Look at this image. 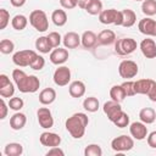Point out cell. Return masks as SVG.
Listing matches in <instances>:
<instances>
[{
    "instance_id": "1",
    "label": "cell",
    "mask_w": 156,
    "mask_h": 156,
    "mask_svg": "<svg viewBox=\"0 0 156 156\" xmlns=\"http://www.w3.org/2000/svg\"><path fill=\"white\" fill-rule=\"evenodd\" d=\"M12 78L21 93H35L40 88V80L37 76H28L20 68H15L12 71Z\"/></svg>"
},
{
    "instance_id": "2",
    "label": "cell",
    "mask_w": 156,
    "mask_h": 156,
    "mask_svg": "<svg viewBox=\"0 0 156 156\" xmlns=\"http://www.w3.org/2000/svg\"><path fill=\"white\" fill-rule=\"evenodd\" d=\"M88 123H89L88 116L83 112H77L66 119L65 126H66V129L71 134L72 138L80 139L85 134V129H87Z\"/></svg>"
},
{
    "instance_id": "3",
    "label": "cell",
    "mask_w": 156,
    "mask_h": 156,
    "mask_svg": "<svg viewBox=\"0 0 156 156\" xmlns=\"http://www.w3.org/2000/svg\"><path fill=\"white\" fill-rule=\"evenodd\" d=\"M99 21L102 24H116L122 26L123 23V13L122 11H117L116 9L102 10L99 15Z\"/></svg>"
},
{
    "instance_id": "4",
    "label": "cell",
    "mask_w": 156,
    "mask_h": 156,
    "mask_svg": "<svg viewBox=\"0 0 156 156\" xmlns=\"http://www.w3.org/2000/svg\"><path fill=\"white\" fill-rule=\"evenodd\" d=\"M29 23L38 32H45L49 28V20L43 10H33L29 15Z\"/></svg>"
},
{
    "instance_id": "5",
    "label": "cell",
    "mask_w": 156,
    "mask_h": 156,
    "mask_svg": "<svg viewBox=\"0 0 156 156\" xmlns=\"http://www.w3.org/2000/svg\"><path fill=\"white\" fill-rule=\"evenodd\" d=\"M37 55L38 54L34 50H29V49L21 50V51H17L13 54L12 62L18 67H27V66H30V63L34 61Z\"/></svg>"
},
{
    "instance_id": "6",
    "label": "cell",
    "mask_w": 156,
    "mask_h": 156,
    "mask_svg": "<svg viewBox=\"0 0 156 156\" xmlns=\"http://www.w3.org/2000/svg\"><path fill=\"white\" fill-rule=\"evenodd\" d=\"M136 46L138 44L133 38H122L115 41V51L121 56H126L134 52Z\"/></svg>"
},
{
    "instance_id": "7",
    "label": "cell",
    "mask_w": 156,
    "mask_h": 156,
    "mask_svg": "<svg viewBox=\"0 0 156 156\" xmlns=\"http://www.w3.org/2000/svg\"><path fill=\"white\" fill-rule=\"evenodd\" d=\"M134 146V140L132 136L128 135H119L111 141V147L116 152H126L132 150Z\"/></svg>"
},
{
    "instance_id": "8",
    "label": "cell",
    "mask_w": 156,
    "mask_h": 156,
    "mask_svg": "<svg viewBox=\"0 0 156 156\" xmlns=\"http://www.w3.org/2000/svg\"><path fill=\"white\" fill-rule=\"evenodd\" d=\"M138 71H139V67H138L136 62H134L132 60H123L118 66L119 76L126 79L134 78L138 74Z\"/></svg>"
},
{
    "instance_id": "9",
    "label": "cell",
    "mask_w": 156,
    "mask_h": 156,
    "mask_svg": "<svg viewBox=\"0 0 156 156\" xmlns=\"http://www.w3.org/2000/svg\"><path fill=\"white\" fill-rule=\"evenodd\" d=\"M119 104H121V102H117V101H113V100H110V101H107V102L104 104V107H102L104 113L107 116V118H108L112 123H113V122L122 115V112H123V110H122V107H121Z\"/></svg>"
},
{
    "instance_id": "10",
    "label": "cell",
    "mask_w": 156,
    "mask_h": 156,
    "mask_svg": "<svg viewBox=\"0 0 156 156\" xmlns=\"http://www.w3.org/2000/svg\"><path fill=\"white\" fill-rule=\"evenodd\" d=\"M54 83L58 87H65L71 80V69L67 66H60L54 72Z\"/></svg>"
},
{
    "instance_id": "11",
    "label": "cell",
    "mask_w": 156,
    "mask_h": 156,
    "mask_svg": "<svg viewBox=\"0 0 156 156\" xmlns=\"http://www.w3.org/2000/svg\"><path fill=\"white\" fill-rule=\"evenodd\" d=\"M37 117H38V122L41 128L50 129L54 126V117H52L51 111L48 107H39L37 111Z\"/></svg>"
},
{
    "instance_id": "12",
    "label": "cell",
    "mask_w": 156,
    "mask_h": 156,
    "mask_svg": "<svg viewBox=\"0 0 156 156\" xmlns=\"http://www.w3.org/2000/svg\"><path fill=\"white\" fill-rule=\"evenodd\" d=\"M138 28H139L140 33H143L145 35L156 37V21L150 17H145V18L140 20L138 23Z\"/></svg>"
},
{
    "instance_id": "13",
    "label": "cell",
    "mask_w": 156,
    "mask_h": 156,
    "mask_svg": "<svg viewBox=\"0 0 156 156\" xmlns=\"http://www.w3.org/2000/svg\"><path fill=\"white\" fill-rule=\"evenodd\" d=\"M15 94V85L10 82L6 74H0V95L1 98H12Z\"/></svg>"
},
{
    "instance_id": "14",
    "label": "cell",
    "mask_w": 156,
    "mask_h": 156,
    "mask_svg": "<svg viewBox=\"0 0 156 156\" xmlns=\"http://www.w3.org/2000/svg\"><path fill=\"white\" fill-rule=\"evenodd\" d=\"M40 144L48 147H54V146H60L61 144V136L56 133L52 132H44L39 136Z\"/></svg>"
},
{
    "instance_id": "15",
    "label": "cell",
    "mask_w": 156,
    "mask_h": 156,
    "mask_svg": "<svg viewBox=\"0 0 156 156\" xmlns=\"http://www.w3.org/2000/svg\"><path fill=\"white\" fill-rule=\"evenodd\" d=\"M129 132H130V135L136 140H143L147 136V127L141 121L133 122L129 127Z\"/></svg>"
},
{
    "instance_id": "16",
    "label": "cell",
    "mask_w": 156,
    "mask_h": 156,
    "mask_svg": "<svg viewBox=\"0 0 156 156\" xmlns=\"http://www.w3.org/2000/svg\"><path fill=\"white\" fill-rule=\"evenodd\" d=\"M140 50H141V54L146 58H155L156 57V43H155V40L150 39V38L143 39L140 43Z\"/></svg>"
},
{
    "instance_id": "17",
    "label": "cell",
    "mask_w": 156,
    "mask_h": 156,
    "mask_svg": "<svg viewBox=\"0 0 156 156\" xmlns=\"http://www.w3.org/2000/svg\"><path fill=\"white\" fill-rule=\"evenodd\" d=\"M68 60V51L67 49H62V48H55L51 52H50V61L54 65H62Z\"/></svg>"
},
{
    "instance_id": "18",
    "label": "cell",
    "mask_w": 156,
    "mask_h": 156,
    "mask_svg": "<svg viewBox=\"0 0 156 156\" xmlns=\"http://www.w3.org/2000/svg\"><path fill=\"white\" fill-rule=\"evenodd\" d=\"M62 43H63L66 49H76V48L79 46L82 40H80V37L76 32H68L63 35Z\"/></svg>"
},
{
    "instance_id": "19",
    "label": "cell",
    "mask_w": 156,
    "mask_h": 156,
    "mask_svg": "<svg viewBox=\"0 0 156 156\" xmlns=\"http://www.w3.org/2000/svg\"><path fill=\"white\" fill-rule=\"evenodd\" d=\"M56 100V91L52 88H45L39 93V102L41 105H50Z\"/></svg>"
},
{
    "instance_id": "20",
    "label": "cell",
    "mask_w": 156,
    "mask_h": 156,
    "mask_svg": "<svg viewBox=\"0 0 156 156\" xmlns=\"http://www.w3.org/2000/svg\"><path fill=\"white\" fill-rule=\"evenodd\" d=\"M68 93L72 98H82L85 94V84L82 80H74L69 84Z\"/></svg>"
},
{
    "instance_id": "21",
    "label": "cell",
    "mask_w": 156,
    "mask_h": 156,
    "mask_svg": "<svg viewBox=\"0 0 156 156\" xmlns=\"http://www.w3.org/2000/svg\"><path fill=\"white\" fill-rule=\"evenodd\" d=\"M116 41V34L111 29H104L98 34V43L101 45H111Z\"/></svg>"
},
{
    "instance_id": "22",
    "label": "cell",
    "mask_w": 156,
    "mask_h": 156,
    "mask_svg": "<svg viewBox=\"0 0 156 156\" xmlns=\"http://www.w3.org/2000/svg\"><path fill=\"white\" fill-rule=\"evenodd\" d=\"M80 40H82V45L85 48V49H91L96 45L98 43V35L93 32V30H85L82 37H80Z\"/></svg>"
},
{
    "instance_id": "23",
    "label": "cell",
    "mask_w": 156,
    "mask_h": 156,
    "mask_svg": "<svg viewBox=\"0 0 156 156\" xmlns=\"http://www.w3.org/2000/svg\"><path fill=\"white\" fill-rule=\"evenodd\" d=\"M27 123V117L22 112H16L11 118H10V127L13 130H20L22 129Z\"/></svg>"
},
{
    "instance_id": "24",
    "label": "cell",
    "mask_w": 156,
    "mask_h": 156,
    "mask_svg": "<svg viewBox=\"0 0 156 156\" xmlns=\"http://www.w3.org/2000/svg\"><path fill=\"white\" fill-rule=\"evenodd\" d=\"M139 118H140V121H141L143 123H145V124H151V123H154L155 119H156V112H155V110L151 108V107H144V108H141L140 112H139Z\"/></svg>"
},
{
    "instance_id": "25",
    "label": "cell",
    "mask_w": 156,
    "mask_h": 156,
    "mask_svg": "<svg viewBox=\"0 0 156 156\" xmlns=\"http://www.w3.org/2000/svg\"><path fill=\"white\" fill-rule=\"evenodd\" d=\"M151 83H152V79H149V78H145V79H139L136 82H134V91H135V95L136 94H147L150 87H151Z\"/></svg>"
},
{
    "instance_id": "26",
    "label": "cell",
    "mask_w": 156,
    "mask_h": 156,
    "mask_svg": "<svg viewBox=\"0 0 156 156\" xmlns=\"http://www.w3.org/2000/svg\"><path fill=\"white\" fill-rule=\"evenodd\" d=\"M51 20H52V22H54L55 26L62 27V26H65L67 23V13H66L65 10L57 9V10H55L51 13Z\"/></svg>"
},
{
    "instance_id": "27",
    "label": "cell",
    "mask_w": 156,
    "mask_h": 156,
    "mask_svg": "<svg viewBox=\"0 0 156 156\" xmlns=\"http://www.w3.org/2000/svg\"><path fill=\"white\" fill-rule=\"evenodd\" d=\"M35 49L41 54H49L51 49H54L48 39V37H39L35 40Z\"/></svg>"
},
{
    "instance_id": "28",
    "label": "cell",
    "mask_w": 156,
    "mask_h": 156,
    "mask_svg": "<svg viewBox=\"0 0 156 156\" xmlns=\"http://www.w3.org/2000/svg\"><path fill=\"white\" fill-rule=\"evenodd\" d=\"M122 13H123V23H122L123 27L129 28V27H132V26L135 24V22H136V15H135V12L133 10L124 9V10H122Z\"/></svg>"
},
{
    "instance_id": "29",
    "label": "cell",
    "mask_w": 156,
    "mask_h": 156,
    "mask_svg": "<svg viewBox=\"0 0 156 156\" xmlns=\"http://www.w3.org/2000/svg\"><path fill=\"white\" fill-rule=\"evenodd\" d=\"M23 152V146L20 143H9L5 149H4V154L6 156H20Z\"/></svg>"
},
{
    "instance_id": "30",
    "label": "cell",
    "mask_w": 156,
    "mask_h": 156,
    "mask_svg": "<svg viewBox=\"0 0 156 156\" xmlns=\"http://www.w3.org/2000/svg\"><path fill=\"white\" fill-rule=\"evenodd\" d=\"M110 98H111V100H113V101L122 102V101L127 98V95H126V93H124L122 85H113V87L110 89Z\"/></svg>"
},
{
    "instance_id": "31",
    "label": "cell",
    "mask_w": 156,
    "mask_h": 156,
    "mask_svg": "<svg viewBox=\"0 0 156 156\" xmlns=\"http://www.w3.org/2000/svg\"><path fill=\"white\" fill-rule=\"evenodd\" d=\"M27 24H28V18L24 15H16L11 21V26L16 30H23L27 27Z\"/></svg>"
},
{
    "instance_id": "32",
    "label": "cell",
    "mask_w": 156,
    "mask_h": 156,
    "mask_svg": "<svg viewBox=\"0 0 156 156\" xmlns=\"http://www.w3.org/2000/svg\"><path fill=\"white\" fill-rule=\"evenodd\" d=\"M99 100L94 96H89V98H85L84 101H83V107L85 111L88 112H96L99 110Z\"/></svg>"
},
{
    "instance_id": "33",
    "label": "cell",
    "mask_w": 156,
    "mask_h": 156,
    "mask_svg": "<svg viewBox=\"0 0 156 156\" xmlns=\"http://www.w3.org/2000/svg\"><path fill=\"white\" fill-rule=\"evenodd\" d=\"M141 11L146 16L156 15V0H144L141 4Z\"/></svg>"
},
{
    "instance_id": "34",
    "label": "cell",
    "mask_w": 156,
    "mask_h": 156,
    "mask_svg": "<svg viewBox=\"0 0 156 156\" xmlns=\"http://www.w3.org/2000/svg\"><path fill=\"white\" fill-rule=\"evenodd\" d=\"M85 11L89 13V15H100V12L102 11V2L100 0H91L88 6L85 7Z\"/></svg>"
},
{
    "instance_id": "35",
    "label": "cell",
    "mask_w": 156,
    "mask_h": 156,
    "mask_svg": "<svg viewBox=\"0 0 156 156\" xmlns=\"http://www.w3.org/2000/svg\"><path fill=\"white\" fill-rule=\"evenodd\" d=\"M15 49V44L12 40L10 39H2L0 41V52L4 54V55H7V54H11Z\"/></svg>"
},
{
    "instance_id": "36",
    "label": "cell",
    "mask_w": 156,
    "mask_h": 156,
    "mask_svg": "<svg viewBox=\"0 0 156 156\" xmlns=\"http://www.w3.org/2000/svg\"><path fill=\"white\" fill-rule=\"evenodd\" d=\"M84 155L85 156H101L102 149L98 144H90L84 149Z\"/></svg>"
},
{
    "instance_id": "37",
    "label": "cell",
    "mask_w": 156,
    "mask_h": 156,
    "mask_svg": "<svg viewBox=\"0 0 156 156\" xmlns=\"http://www.w3.org/2000/svg\"><path fill=\"white\" fill-rule=\"evenodd\" d=\"M46 37H48V39H49V41H50V44H51V46L54 49L60 46V44L62 41V38H61L60 33H57V32H50Z\"/></svg>"
},
{
    "instance_id": "38",
    "label": "cell",
    "mask_w": 156,
    "mask_h": 156,
    "mask_svg": "<svg viewBox=\"0 0 156 156\" xmlns=\"http://www.w3.org/2000/svg\"><path fill=\"white\" fill-rule=\"evenodd\" d=\"M23 105H24V101L18 96H13L9 100V107L13 111H20L23 107Z\"/></svg>"
},
{
    "instance_id": "39",
    "label": "cell",
    "mask_w": 156,
    "mask_h": 156,
    "mask_svg": "<svg viewBox=\"0 0 156 156\" xmlns=\"http://www.w3.org/2000/svg\"><path fill=\"white\" fill-rule=\"evenodd\" d=\"M10 22V12L6 9H0V29H5Z\"/></svg>"
},
{
    "instance_id": "40",
    "label": "cell",
    "mask_w": 156,
    "mask_h": 156,
    "mask_svg": "<svg viewBox=\"0 0 156 156\" xmlns=\"http://www.w3.org/2000/svg\"><path fill=\"white\" fill-rule=\"evenodd\" d=\"M113 124L118 128H126L129 124V116L126 112H122V115L113 122Z\"/></svg>"
},
{
    "instance_id": "41",
    "label": "cell",
    "mask_w": 156,
    "mask_h": 156,
    "mask_svg": "<svg viewBox=\"0 0 156 156\" xmlns=\"http://www.w3.org/2000/svg\"><path fill=\"white\" fill-rule=\"evenodd\" d=\"M44 66H45V58H44L43 56H40V55H37V57L34 58V61L30 63L32 69H35V71L43 69Z\"/></svg>"
},
{
    "instance_id": "42",
    "label": "cell",
    "mask_w": 156,
    "mask_h": 156,
    "mask_svg": "<svg viewBox=\"0 0 156 156\" xmlns=\"http://www.w3.org/2000/svg\"><path fill=\"white\" fill-rule=\"evenodd\" d=\"M121 85H122V88H123V90H124V93H126L127 96H133V95H135V91H134V82H132V80H126V82L122 83Z\"/></svg>"
},
{
    "instance_id": "43",
    "label": "cell",
    "mask_w": 156,
    "mask_h": 156,
    "mask_svg": "<svg viewBox=\"0 0 156 156\" xmlns=\"http://www.w3.org/2000/svg\"><path fill=\"white\" fill-rule=\"evenodd\" d=\"M60 5L63 9L71 10V9H74L78 5V0H60Z\"/></svg>"
},
{
    "instance_id": "44",
    "label": "cell",
    "mask_w": 156,
    "mask_h": 156,
    "mask_svg": "<svg viewBox=\"0 0 156 156\" xmlns=\"http://www.w3.org/2000/svg\"><path fill=\"white\" fill-rule=\"evenodd\" d=\"M7 106H9V105L5 102L4 98H1V100H0V119H5V118H6V116H7V110H9Z\"/></svg>"
},
{
    "instance_id": "45",
    "label": "cell",
    "mask_w": 156,
    "mask_h": 156,
    "mask_svg": "<svg viewBox=\"0 0 156 156\" xmlns=\"http://www.w3.org/2000/svg\"><path fill=\"white\" fill-rule=\"evenodd\" d=\"M146 95L149 96V99H150L151 101L156 102V82H155V80H152L151 87H150V89H149V91H147Z\"/></svg>"
},
{
    "instance_id": "46",
    "label": "cell",
    "mask_w": 156,
    "mask_h": 156,
    "mask_svg": "<svg viewBox=\"0 0 156 156\" xmlns=\"http://www.w3.org/2000/svg\"><path fill=\"white\" fill-rule=\"evenodd\" d=\"M52 155H56V156H63L65 152H63V150L60 149L58 146H54V147H51V149L46 152V156H52Z\"/></svg>"
},
{
    "instance_id": "47",
    "label": "cell",
    "mask_w": 156,
    "mask_h": 156,
    "mask_svg": "<svg viewBox=\"0 0 156 156\" xmlns=\"http://www.w3.org/2000/svg\"><path fill=\"white\" fill-rule=\"evenodd\" d=\"M147 145L152 149H156V130L151 132L147 135Z\"/></svg>"
},
{
    "instance_id": "48",
    "label": "cell",
    "mask_w": 156,
    "mask_h": 156,
    "mask_svg": "<svg viewBox=\"0 0 156 156\" xmlns=\"http://www.w3.org/2000/svg\"><path fill=\"white\" fill-rule=\"evenodd\" d=\"M27 0H10L11 5L15 6V7H22L24 4H26Z\"/></svg>"
},
{
    "instance_id": "49",
    "label": "cell",
    "mask_w": 156,
    "mask_h": 156,
    "mask_svg": "<svg viewBox=\"0 0 156 156\" xmlns=\"http://www.w3.org/2000/svg\"><path fill=\"white\" fill-rule=\"evenodd\" d=\"M91 0H78V6L83 10H85V7L88 6V4L90 2Z\"/></svg>"
},
{
    "instance_id": "50",
    "label": "cell",
    "mask_w": 156,
    "mask_h": 156,
    "mask_svg": "<svg viewBox=\"0 0 156 156\" xmlns=\"http://www.w3.org/2000/svg\"><path fill=\"white\" fill-rule=\"evenodd\" d=\"M134 1H144V0H134Z\"/></svg>"
}]
</instances>
